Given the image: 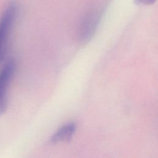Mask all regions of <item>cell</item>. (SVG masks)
I'll use <instances>...</instances> for the list:
<instances>
[{"mask_svg": "<svg viewBox=\"0 0 158 158\" xmlns=\"http://www.w3.org/2000/svg\"><path fill=\"white\" fill-rule=\"evenodd\" d=\"M19 7L15 2H10L0 17V62L6 54L9 38L16 21Z\"/></svg>", "mask_w": 158, "mask_h": 158, "instance_id": "1", "label": "cell"}, {"mask_svg": "<svg viewBox=\"0 0 158 158\" xmlns=\"http://www.w3.org/2000/svg\"><path fill=\"white\" fill-rule=\"evenodd\" d=\"M76 124L74 122H69L59 128L52 136L51 143L56 144L60 142L69 141L76 130Z\"/></svg>", "mask_w": 158, "mask_h": 158, "instance_id": "4", "label": "cell"}, {"mask_svg": "<svg viewBox=\"0 0 158 158\" xmlns=\"http://www.w3.org/2000/svg\"><path fill=\"white\" fill-rule=\"evenodd\" d=\"M16 69L14 58L9 59L0 72V116L4 114L7 106L8 89Z\"/></svg>", "mask_w": 158, "mask_h": 158, "instance_id": "2", "label": "cell"}, {"mask_svg": "<svg viewBox=\"0 0 158 158\" xmlns=\"http://www.w3.org/2000/svg\"><path fill=\"white\" fill-rule=\"evenodd\" d=\"M103 13V7L89 10L83 18L78 30V38L82 43L88 42L96 31Z\"/></svg>", "mask_w": 158, "mask_h": 158, "instance_id": "3", "label": "cell"}, {"mask_svg": "<svg viewBox=\"0 0 158 158\" xmlns=\"http://www.w3.org/2000/svg\"><path fill=\"white\" fill-rule=\"evenodd\" d=\"M156 0H133V2L137 5H150L156 2Z\"/></svg>", "mask_w": 158, "mask_h": 158, "instance_id": "5", "label": "cell"}]
</instances>
